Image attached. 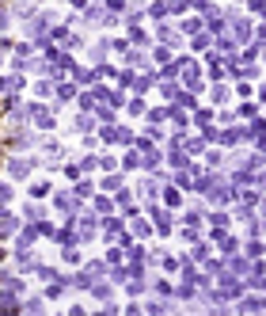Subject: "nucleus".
<instances>
[{
	"label": "nucleus",
	"mask_w": 266,
	"mask_h": 316,
	"mask_svg": "<svg viewBox=\"0 0 266 316\" xmlns=\"http://www.w3.org/2000/svg\"><path fill=\"white\" fill-rule=\"evenodd\" d=\"M65 286H68V278H54V286H46V297H61Z\"/></svg>",
	"instance_id": "7ed1b4c3"
},
{
	"label": "nucleus",
	"mask_w": 266,
	"mask_h": 316,
	"mask_svg": "<svg viewBox=\"0 0 266 316\" xmlns=\"http://www.w3.org/2000/svg\"><path fill=\"white\" fill-rule=\"evenodd\" d=\"M8 171H12V175L15 179H23V175H31V171H34V160H8Z\"/></svg>",
	"instance_id": "f257e3e1"
},
{
	"label": "nucleus",
	"mask_w": 266,
	"mask_h": 316,
	"mask_svg": "<svg viewBox=\"0 0 266 316\" xmlns=\"http://www.w3.org/2000/svg\"><path fill=\"white\" fill-rule=\"evenodd\" d=\"M240 114H247V118H255V114H259V107H255V103H243V107H240Z\"/></svg>",
	"instance_id": "6ab92c4d"
},
{
	"label": "nucleus",
	"mask_w": 266,
	"mask_h": 316,
	"mask_svg": "<svg viewBox=\"0 0 266 316\" xmlns=\"http://www.w3.org/2000/svg\"><path fill=\"white\" fill-rule=\"evenodd\" d=\"M4 27H8V15H4V12H0V31H4Z\"/></svg>",
	"instance_id": "4be33fe9"
},
{
	"label": "nucleus",
	"mask_w": 266,
	"mask_h": 316,
	"mask_svg": "<svg viewBox=\"0 0 266 316\" xmlns=\"http://www.w3.org/2000/svg\"><path fill=\"white\" fill-rule=\"evenodd\" d=\"M57 209H61V214H73V198L61 195V198H57Z\"/></svg>",
	"instance_id": "9d476101"
},
{
	"label": "nucleus",
	"mask_w": 266,
	"mask_h": 316,
	"mask_svg": "<svg viewBox=\"0 0 266 316\" xmlns=\"http://www.w3.org/2000/svg\"><path fill=\"white\" fill-rule=\"evenodd\" d=\"M76 130H80V133H92V130H95V122H92V118H87V114H84V118L76 122Z\"/></svg>",
	"instance_id": "f8f14e48"
},
{
	"label": "nucleus",
	"mask_w": 266,
	"mask_h": 316,
	"mask_svg": "<svg viewBox=\"0 0 266 316\" xmlns=\"http://www.w3.org/2000/svg\"><path fill=\"white\" fill-rule=\"evenodd\" d=\"M95 76H99V73H92V69H80V73H76V80H80V84H95Z\"/></svg>",
	"instance_id": "423d86ee"
},
{
	"label": "nucleus",
	"mask_w": 266,
	"mask_h": 316,
	"mask_svg": "<svg viewBox=\"0 0 266 316\" xmlns=\"http://www.w3.org/2000/svg\"><path fill=\"white\" fill-rule=\"evenodd\" d=\"M99 168H103V171H114V168H118V160H114V156H103V160H99Z\"/></svg>",
	"instance_id": "a211bd4d"
},
{
	"label": "nucleus",
	"mask_w": 266,
	"mask_h": 316,
	"mask_svg": "<svg viewBox=\"0 0 266 316\" xmlns=\"http://www.w3.org/2000/svg\"><path fill=\"white\" fill-rule=\"evenodd\" d=\"M141 195L145 198H156V183H152V179H145V183H141Z\"/></svg>",
	"instance_id": "ddd939ff"
},
{
	"label": "nucleus",
	"mask_w": 266,
	"mask_h": 316,
	"mask_svg": "<svg viewBox=\"0 0 266 316\" xmlns=\"http://www.w3.org/2000/svg\"><path fill=\"white\" fill-rule=\"evenodd\" d=\"M209 42H213L209 34H198V38H194V50H209Z\"/></svg>",
	"instance_id": "4468645a"
},
{
	"label": "nucleus",
	"mask_w": 266,
	"mask_h": 316,
	"mask_svg": "<svg viewBox=\"0 0 266 316\" xmlns=\"http://www.w3.org/2000/svg\"><path fill=\"white\" fill-rule=\"evenodd\" d=\"M209 76H213V80H221V57H209Z\"/></svg>",
	"instance_id": "39448f33"
},
{
	"label": "nucleus",
	"mask_w": 266,
	"mask_h": 316,
	"mask_svg": "<svg viewBox=\"0 0 266 316\" xmlns=\"http://www.w3.org/2000/svg\"><path fill=\"white\" fill-rule=\"evenodd\" d=\"M84 19H87V23H99V19H103V8H87Z\"/></svg>",
	"instance_id": "1a4fd4ad"
},
{
	"label": "nucleus",
	"mask_w": 266,
	"mask_h": 316,
	"mask_svg": "<svg viewBox=\"0 0 266 316\" xmlns=\"http://www.w3.org/2000/svg\"><path fill=\"white\" fill-rule=\"evenodd\" d=\"M111 12H126V0H111Z\"/></svg>",
	"instance_id": "412c9836"
},
{
	"label": "nucleus",
	"mask_w": 266,
	"mask_h": 316,
	"mask_svg": "<svg viewBox=\"0 0 266 316\" xmlns=\"http://www.w3.org/2000/svg\"><path fill=\"white\" fill-rule=\"evenodd\" d=\"M152 84H156V76L149 73V76H141V80H133V88H137V92H149Z\"/></svg>",
	"instance_id": "20e7f679"
},
{
	"label": "nucleus",
	"mask_w": 266,
	"mask_h": 316,
	"mask_svg": "<svg viewBox=\"0 0 266 316\" xmlns=\"http://www.w3.org/2000/svg\"><path fill=\"white\" fill-rule=\"evenodd\" d=\"M103 141H107V145H114V141H118V126H103Z\"/></svg>",
	"instance_id": "6e6552de"
},
{
	"label": "nucleus",
	"mask_w": 266,
	"mask_h": 316,
	"mask_svg": "<svg viewBox=\"0 0 266 316\" xmlns=\"http://www.w3.org/2000/svg\"><path fill=\"white\" fill-rule=\"evenodd\" d=\"M8 198H12V190H8V183H0V206H4Z\"/></svg>",
	"instance_id": "aec40b11"
},
{
	"label": "nucleus",
	"mask_w": 266,
	"mask_h": 316,
	"mask_svg": "<svg viewBox=\"0 0 266 316\" xmlns=\"http://www.w3.org/2000/svg\"><path fill=\"white\" fill-rule=\"evenodd\" d=\"M92 168H99V160H95V156H84V160H80V171H92Z\"/></svg>",
	"instance_id": "dca6fc26"
},
{
	"label": "nucleus",
	"mask_w": 266,
	"mask_h": 316,
	"mask_svg": "<svg viewBox=\"0 0 266 316\" xmlns=\"http://www.w3.org/2000/svg\"><path fill=\"white\" fill-rule=\"evenodd\" d=\"M126 107H130V114H145V103H141V99H130Z\"/></svg>",
	"instance_id": "f3484780"
},
{
	"label": "nucleus",
	"mask_w": 266,
	"mask_h": 316,
	"mask_svg": "<svg viewBox=\"0 0 266 316\" xmlns=\"http://www.w3.org/2000/svg\"><path fill=\"white\" fill-rule=\"evenodd\" d=\"M217 137L224 141V145H236V141H243L247 137V130H240V126H232V130H224V133H217Z\"/></svg>",
	"instance_id": "f03ea898"
},
{
	"label": "nucleus",
	"mask_w": 266,
	"mask_h": 316,
	"mask_svg": "<svg viewBox=\"0 0 266 316\" xmlns=\"http://www.w3.org/2000/svg\"><path fill=\"white\" fill-rule=\"evenodd\" d=\"M118 187H122V175H107L103 179V190H118Z\"/></svg>",
	"instance_id": "0eeeda50"
},
{
	"label": "nucleus",
	"mask_w": 266,
	"mask_h": 316,
	"mask_svg": "<svg viewBox=\"0 0 266 316\" xmlns=\"http://www.w3.org/2000/svg\"><path fill=\"white\" fill-rule=\"evenodd\" d=\"M240 309H243V312H259V309H262V301H259V297H251V301H243Z\"/></svg>",
	"instance_id": "9b49d317"
},
{
	"label": "nucleus",
	"mask_w": 266,
	"mask_h": 316,
	"mask_svg": "<svg viewBox=\"0 0 266 316\" xmlns=\"http://www.w3.org/2000/svg\"><path fill=\"white\" fill-rule=\"evenodd\" d=\"M167 12H175V15H183V8H186V0H171V4H164Z\"/></svg>",
	"instance_id": "2eb2a0df"
},
{
	"label": "nucleus",
	"mask_w": 266,
	"mask_h": 316,
	"mask_svg": "<svg viewBox=\"0 0 266 316\" xmlns=\"http://www.w3.org/2000/svg\"><path fill=\"white\" fill-rule=\"evenodd\" d=\"M0 259H4V252H0Z\"/></svg>",
	"instance_id": "5701e85b"
}]
</instances>
